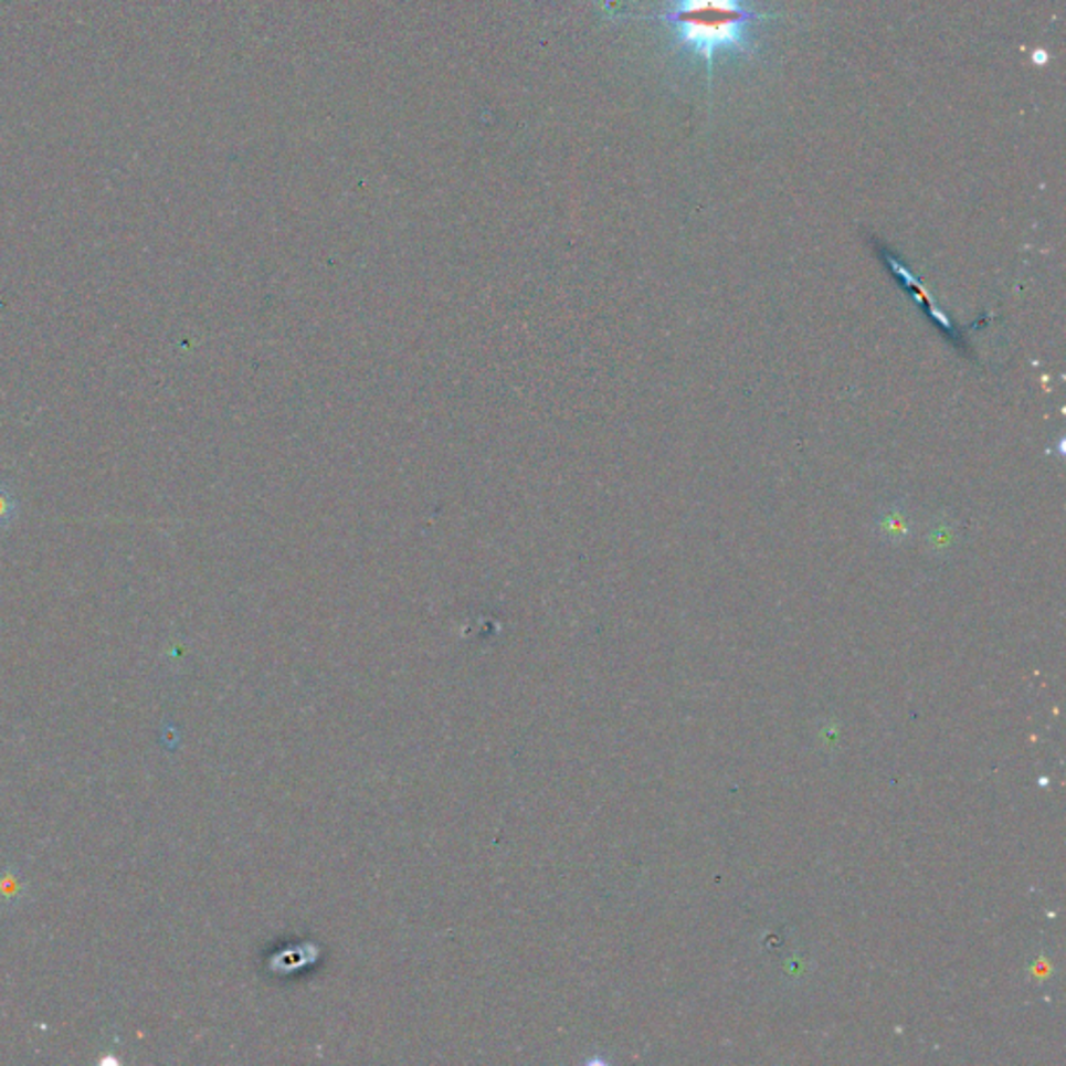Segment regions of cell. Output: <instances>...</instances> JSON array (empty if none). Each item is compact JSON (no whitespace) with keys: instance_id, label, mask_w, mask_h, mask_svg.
Here are the masks:
<instances>
[{"instance_id":"4","label":"cell","mask_w":1066,"mask_h":1066,"mask_svg":"<svg viewBox=\"0 0 1066 1066\" xmlns=\"http://www.w3.org/2000/svg\"><path fill=\"white\" fill-rule=\"evenodd\" d=\"M15 515V503L9 492L0 489V525H7Z\"/></svg>"},{"instance_id":"1","label":"cell","mask_w":1066,"mask_h":1066,"mask_svg":"<svg viewBox=\"0 0 1066 1066\" xmlns=\"http://www.w3.org/2000/svg\"><path fill=\"white\" fill-rule=\"evenodd\" d=\"M652 19L671 25L677 51L705 61L713 82L719 56H750L757 51L754 25L769 15L752 11L748 0H671L669 9Z\"/></svg>"},{"instance_id":"5","label":"cell","mask_w":1066,"mask_h":1066,"mask_svg":"<svg viewBox=\"0 0 1066 1066\" xmlns=\"http://www.w3.org/2000/svg\"><path fill=\"white\" fill-rule=\"evenodd\" d=\"M1033 59H1035L1037 63H1044V61H1046V55H1044V53H1037V55L1033 56Z\"/></svg>"},{"instance_id":"2","label":"cell","mask_w":1066,"mask_h":1066,"mask_svg":"<svg viewBox=\"0 0 1066 1066\" xmlns=\"http://www.w3.org/2000/svg\"><path fill=\"white\" fill-rule=\"evenodd\" d=\"M875 531H877L879 540L889 543V546H900V543L906 542L912 534V517H910L908 508H904L900 503H896V505L886 506L884 510H879L877 521H875Z\"/></svg>"},{"instance_id":"3","label":"cell","mask_w":1066,"mask_h":1066,"mask_svg":"<svg viewBox=\"0 0 1066 1066\" xmlns=\"http://www.w3.org/2000/svg\"><path fill=\"white\" fill-rule=\"evenodd\" d=\"M954 542H957V527L950 524V521L933 525V527L929 529V534H927V546H929V550H933V552L950 550Z\"/></svg>"}]
</instances>
